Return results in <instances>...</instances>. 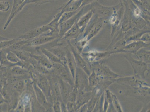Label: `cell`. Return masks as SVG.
Here are the masks:
<instances>
[{"instance_id": "6da1fadb", "label": "cell", "mask_w": 150, "mask_h": 112, "mask_svg": "<svg viewBox=\"0 0 150 112\" xmlns=\"http://www.w3.org/2000/svg\"><path fill=\"white\" fill-rule=\"evenodd\" d=\"M42 35L55 36L53 33L51 27L47 24L31 30L26 33L20 35L18 38L21 40H30Z\"/></svg>"}, {"instance_id": "7a4b0ae2", "label": "cell", "mask_w": 150, "mask_h": 112, "mask_svg": "<svg viewBox=\"0 0 150 112\" xmlns=\"http://www.w3.org/2000/svg\"><path fill=\"white\" fill-rule=\"evenodd\" d=\"M93 67V71L100 80H115L117 78L122 77L114 73L108 67L104 65L96 64Z\"/></svg>"}, {"instance_id": "3957f363", "label": "cell", "mask_w": 150, "mask_h": 112, "mask_svg": "<svg viewBox=\"0 0 150 112\" xmlns=\"http://www.w3.org/2000/svg\"><path fill=\"white\" fill-rule=\"evenodd\" d=\"M84 9H85V6L81 7L76 14L71 17L69 20H67L64 23H62L59 26V40L62 38L67 31H69L76 23H77L78 20L83 15Z\"/></svg>"}, {"instance_id": "277c9868", "label": "cell", "mask_w": 150, "mask_h": 112, "mask_svg": "<svg viewBox=\"0 0 150 112\" xmlns=\"http://www.w3.org/2000/svg\"><path fill=\"white\" fill-rule=\"evenodd\" d=\"M115 6L109 7L103 6L98 1L92 3L90 10L93 12L94 15L98 17L107 19L110 17L115 9Z\"/></svg>"}, {"instance_id": "5b68a950", "label": "cell", "mask_w": 150, "mask_h": 112, "mask_svg": "<svg viewBox=\"0 0 150 112\" xmlns=\"http://www.w3.org/2000/svg\"><path fill=\"white\" fill-rule=\"evenodd\" d=\"M125 57L131 65L135 75L141 79L145 78V73L148 69L147 64L140 60H136L129 55H127Z\"/></svg>"}, {"instance_id": "8992f818", "label": "cell", "mask_w": 150, "mask_h": 112, "mask_svg": "<svg viewBox=\"0 0 150 112\" xmlns=\"http://www.w3.org/2000/svg\"><path fill=\"white\" fill-rule=\"evenodd\" d=\"M37 85L44 93L50 104L52 106L53 101L50 91V82L47 77L44 75L38 74L36 82Z\"/></svg>"}, {"instance_id": "52a82bcc", "label": "cell", "mask_w": 150, "mask_h": 112, "mask_svg": "<svg viewBox=\"0 0 150 112\" xmlns=\"http://www.w3.org/2000/svg\"><path fill=\"white\" fill-rule=\"evenodd\" d=\"M46 77L50 82L53 103L57 100H59L61 101L59 77L53 74H49Z\"/></svg>"}, {"instance_id": "ba28073f", "label": "cell", "mask_w": 150, "mask_h": 112, "mask_svg": "<svg viewBox=\"0 0 150 112\" xmlns=\"http://www.w3.org/2000/svg\"><path fill=\"white\" fill-rule=\"evenodd\" d=\"M33 88L38 102L45 109L46 111H51L52 110H51V108L52 109V106L48 103L45 94L38 87L35 82H33Z\"/></svg>"}, {"instance_id": "9c48e42d", "label": "cell", "mask_w": 150, "mask_h": 112, "mask_svg": "<svg viewBox=\"0 0 150 112\" xmlns=\"http://www.w3.org/2000/svg\"><path fill=\"white\" fill-rule=\"evenodd\" d=\"M58 39V37L51 35H42L38 37L35 39L30 40L25 46L37 47L43 45L49 42L52 41L54 40Z\"/></svg>"}, {"instance_id": "30bf717a", "label": "cell", "mask_w": 150, "mask_h": 112, "mask_svg": "<svg viewBox=\"0 0 150 112\" xmlns=\"http://www.w3.org/2000/svg\"><path fill=\"white\" fill-rule=\"evenodd\" d=\"M149 46V44L146 42L138 41L137 42H132L126 46L124 47L123 48H121L117 51L113 52L112 53H117V52H125L136 53L138 50L143 47H146Z\"/></svg>"}, {"instance_id": "8fae6325", "label": "cell", "mask_w": 150, "mask_h": 112, "mask_svg": "<svg viewBox=\"0 0 150 112\" xmlns=\"http://www.w3.org/2000/svg\"><path fill=\"white\" fill-rule=\"evenodd\" d=\"M59 83L61 102L66 104L67 102H68L69 95L74 87L60 77Z\"/></svg>"}, {"instance_id": "7c38bea8", "label": "cell", "mask_w": 150, "mask_h": 112, "mask_svg": "<svg viewBox=\"0 0 150 112\" xmlns=\"http://www.w3.org/2000/svg\"><path fill=\"white\" fill-rule=\"evenodd\" d=\"M65 50L66 51L67 66L70 71L74 82L76 69V63L73 53L68 48V46L65 47Z\"/></svg>"}, {"instance_id": "4fadbf2b", "label": "cell", "mask_w": 150, "mask_h": 112, "mask_svg": "<svg viewBox=\"0 0 150 112\" xmlns=\"http://www.w3.org/2000/svg\"><path fill=\"white\" fill-rule=\"evenodd\" d=\"M22 4L21 0H13V6L10 14L3 27V29L5 30L8 28L15 17L20 12V8Z\"/></svg>"}, {"instance_id": "5bb4252c", "label": "cell", "mask_w": 150, "mask_h": 112, "mask_svg": "<svg viewBox=\"0 0 150 112\" xmlns=\"http://www.w3.org/2000/svg\"><path fill=\"white\" fill-rule=\"evenodd\" d=\"M69 42V44L70 46L72 53H73L74 57L75 62L76 64L78 65V66L82 68V69H83L84 72L90 75L89 69L88 67V65L85 61L83 59L81 56L75 50L74 47L71 44V43L70 41H68Z\"/></svg>"}, {"instance_id": "9a60e30c", "label": "cell", "mask_w": 150, "mask_h": 112, "mask_svg": "<svg viewBox=\"0 0 150 112\" xmlns=\"http://www.w3.org/2000/svg\"><path fill=\"white\" fill-rule=\"evenodd\" d=\"M83 31V30L80 29L76 23L71 28L67 31L59 41L66 40L67 41H70L71 39H75L78 37L80 34Z\"/></svg>"}, {"instance_id": "2e32d148", "label": "cell", "mask_w": 150, "mask_h": 112, "mask_svg": "<svg viewBox=\"0 0 150 112\" xmlns=\"http://www.w3.org/2000/svg\"><path fill=\"white\" fill-rule=\"evenodd\" d=\"M42 54H41L35 55L31 53V57L34 59L44 67L48 69L49 70H51L53 66L52 63L50 62L48 58L44 54H42Z\"/></svg>"}, {"instance_id": "e0dca14e", "label": "cell", "mask_w": 150, "mask_h": 112, "mask_svg": "<svg viewBox=\"0 0 150 112\" xmlns=\"http://www.w3.org/2000/svg\"><path fill=\"white\" fill-rule=\"evenodd\" d=\"M60 46H54L47 50L51 52L59 58L63 65L65 67H67V65L66 54L65 48H62V47H60Z\"/></svg>"}, {"instance_id": "ac0fdd59", "label": "cell", "mask_w": 150, "mask_h": 112, "mask_svg": "<svg viewBox=\"0 0 150 112\" xmlns=\"http://www.w3.org/2000/svg\"><path fill=\"white\" fill-rule=\"evenodd\" d=\"M93 16V12L92 10H89L87 13L83 15L78 20L77 23L78 26L80 29L84 31Z\"/></svg>"}, {"instance_id": "d6986e66", "label": "cell", "mask_w": 150, "mask_h": 112, "mask_svg": "<svg viewBox=\"0 0 150 112\" xmlns=\"http://www.w3.org/2000/svg\"><path fill=\"white\" fill-rule=\"evenodd\" d=\"M12 88L19 94L23 93L25 89V80L23 79L13 78L11 80Z\"/></svg>"}, {"instance_id": "ffe728a7", "label": "cell", "mask_w": 150, "mask_h": 112, "mask_svg": "<svg viewBox=\"0 0 150 112\" xmlns=\"http://www.w3.org/2000/svg\"><path fill=\"white\" fill-rule=\"evenodd\" d=\"M83 0H77L74 2L71 3L69 5L65 6H61L58 9L62 11L63 12L75 11L78 10L81 8Z\"/></svg>"}, {"instance_id": "44dd1931", "label": "cell", "mask_w": 150, "mask_h": 112, "mask_svg": "<svg viewBox=\"0 0 150 112\" xmlns=\"http://www.w3.org/2000/svg\"><path fill=\"white\" fill-rule=\"evenodd\" d=\"M38 47L39 48L38 49V50H39L42 54H44L52 64L58 63L62 64L60 60L51 52L47 50V49L41 47V46L37 47Z\"/></svg>"}, {"instance_id": "7402d4cb", "label": "cell", "mask_w": 150, "mask_h": 112, "mask_svg": "<svg viewBox=\"0 0 150 112\" xmlns=\"http://www.w3.org/2000/svg\"><path fill=\"white\" fill-rule=\"evenodd\" d=\"M140 49L135 53L137 57L140 61L146 63H150V51L144 50V49Z\"/></svg>"}, {"instance_id": "603a6c76", "label": "cell", "mask_w": 150, "mask_h": 112, "mask_svg": "<svg viewBox=\"0 0 150 112\" xmlns=\"http://www.w3.org/2000/svg\"><path fill=\"white\" fill-rule=\"evenodd\" d=\"M30 40H20L17 42H15L10 47L6 49V50H10L11 51L21 50L24 46L29 43Z\"/></svg>"}, {"instance_id": "cb8c5ba5", "label": "cell", "mask_w": 150, "mask_h": 112, "mask_svg": "<svg viewBox=\"0 0 150 112\" xmlns=\"http://www.w3.org/2000/svg\"><path fill=\"white\" fill-rule=\"evenodd\" d=\"M28 71L17 65H15L12 66L11 70L12 74L17 76H22L26 75Z\"/></svg>"}, {"instance_id": "d4e9b609", "label": "cell", "mask_w": 150, "mask_h": 112, "mask_svg": "<svg viewBox=\"0 0 150 112\" xmlns=\"http://www.w3.org/2000/svg\"><path fill=\"white\" fill-rule=\"evenodd\" d=\"M17 55L19 58L21 60H24L30 62L31 58V53L26 51V50H23V49L21 50L12 51Z\"/></svg>"}, {"instance_id": "484cf974", "label": "cell", "mask_w": 150, "mask_h": 112, "mask_svg": "<svg viewBox=\"0 0 150 112\" xmlns=\"http://www.w3.org/2000/svg\"><path fill=\"white\" fill-rule=\"evenodd\" d=\"M56 0H30L28 2L25 3L23 2L21 4L20 8V11H21L24 7L28 4H33L35 5H41L54 2Z\"/></svg>"}, {"instance_id": "4316f807", "label": "cell", "mask_w": 150, "mask_h": 112, "mask_svg": "<svg viewBox=\"0 0 150 112\" xmlns=\"http://www.w3.org/2000/svg\"><path fill=\"white\" fill-rule=\"evenodd\" d=\"M81 9V8H80ZM75 11H69V12H64L61 15L60 17L59 20V24L60 25L62 23H64L65 22L69 20L71 17H72L76 14V13L79 11L80 10Z\"/></svg>"}, {"instance_id": "83f0119b", "label": "cell", "mask_w": 150, "mask_h": 112, "mask_svg": "<svg viewBox=\"0 0 150 112\" xmlns=\"http://www.w3.org/2000/svg\"><path fill=\"white\" fill-rule=\"evenodd\" d=\"M6 51V58L11 63L16 65L19 61L20 59L14 52L10 50H5Z\"/></svg>"}, {"instance_id": "f1b7e54d", "label": "cell", "mask_w": 150, "mask_h": 112, "mask_svg": "<svg viewBox=\"0 0 150 112\" xmlns=\"http://www.w3.org/2000/svg\"><path fill=\"white\" fill-rule=\"evenodd\" d=\"M20 40L21 39H19L18 38L16 39H9L8 40L2 41L0 42V50H6L15 42H17Z\"/></svg>"}, {"instance_id": "f546056e", "label": "cell", "mask_w": 150, "mask_h": 112, "mask_svg": "<svg viewBox=\"0 0 150 112\" xmlns=\"http://www.w3.org/2000/svg\"><path fill=\"white\" fill-rule=\"evenodd\" d=\"M100 80L96 76L93 71V73L90 75L89 77V86L91 87H95L99 83Z\"/></svg>"}, {"instance_id": "4dcf8cb0", "label": "cell", "mask_w": 150, "mask_h": 112, "mask_svg": "<svg viewBox=\"0 0 150 112\" xmlns=\"http://www.w3.org/2000/svg\"><path fill=\"white\" fill-rule=\"evenodd\" d=\"M111 94L112 98V103L116 110L118 112H122V108H121L120 104V103L118 98L114 94L112 93H111Z\"/></svg>"}, {"instance_id": "1f68e13d", "label": "cell", "mask_w": 150, "mask_h": 112, "mask_svg": "<svg viewBox=\"0 0 150 112\" xmlns=\"http://www.w3.org/2000/svg\"><path fill=\"white\" fill-rule=\"evenodd\" d=\"M67 111L75 112L77 111V108L76 102L68 101L66 103Z\"/></svg>"}, {"instance_id": "d6a6232c", "label": "cell", "mask_w": 150, "mask_h": 112, "mask_svg": "<svg viewBox=\"0 0 150 112\" xmlns=\"http://www.w3.org/2000/svg\"><path fill=\"white\" fill-rule=\"evenodd\" d=\"M10 8V4L8 1H0V11L6 12Z\"/></svg>"}, {"instance_id": "836d02e7", "label": "cell", "mask_w": 150, "mask_h": 112, "mask_svg": "<svg viewBox=\"0 0 150 112\" xmlns=\"http://www.w3.org/2000/svg\"><path fill=\"white\" fill-rule=\"evenodd\" d=\"M53 111L55 112H62L61 108V101L57 100L53 103L52 106Z\"/></svg>"}, {"instance_id": "e575fe53", "label": "cell", "mask_w": 150, "mask_h": 112, "mask_svg": "<svg viewBox=\"0 0 150 112\" xmlns=\"http://www.w3.org/2000/svg\"><path fill=\"white\" fill-rule=\"evenodd\" d=\"M97 1V0H83L82 4L81 7L88 5L90 4H92V3L95 2Z\"/></svg>"}, {"instance_id": "d590c367", "label": "cell", "mask_w": 150, "mask_h": 112, "mask_svg": "<svg viewBox=\"0 0 150 112\" xmlns=\"http://www.w3.org/2000/svg\"><path fill=\"white\" fill-rule=\"evenodd\" d=\"M4 103H8V101L5 99L0 94V105Z\"/></svg>"}, {"instance_id": "8d00e7d4", "label": "cell", "mask_w": 150, "mask_h": 112, "mask_svg": "<svg viewBox=\"0 0 150 112\" xmlns=\"http://www.w3.org/2000/svg\"><path fill=\"white\" fill-rule=\"evenodd\" d=\"M77 1V0H69L67 2L65 3L63 5H62V6L64 7L66 6L67 5H69V4L71 3L74 2V1Z\"/></svg>"}, {"instance_id": "74e56055", "label": "cell", "mask_w": 150, "mask_h": 112, "mask_svg": "<svg viewBox=\"0 0 150 112\" xmlns=\"http://www.w3.org/2000/svg\"><path fill=\"white\" fill-rule=\"evenodd\" d=\"M9 39H8V38L4 37H2L1 36V35H0V42L2 41L8 40Z\"/></svg>"}, {"instance_id": "f35d334b", "label": "cell", "mask_w": 150, "mask_h": 112, "mask_svg": "<svg viewBox=\"0 0 150 112\" xmlns=\"http://www.w3.org/2000/svg\"><path fill=\"white\" fill-rule=\"evenodd\" d=\"M30 1V0H26V1H24V2H24V3H25V2H28V1Z\"/></svg>"}, {"instance_id": "ab89813d", "label": "cell", "mask_w": 150, "mask_h": 112, "mask_svg": "<svg viewBox=\"0 0 150 112\" xmlns=\"http://www.w3.org/2000/svg\"><path fill=\"white\" fill-rule=\"evenodd\" d=\"M26 0H21L22 3H23V2H24V1H25Z\"/></svg>"}]
</instances>
